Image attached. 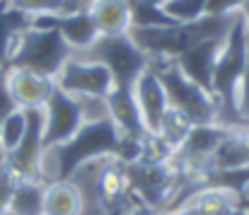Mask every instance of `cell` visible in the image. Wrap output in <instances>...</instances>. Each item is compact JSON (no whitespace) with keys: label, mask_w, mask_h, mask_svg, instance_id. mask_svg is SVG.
<instances>
[{"label":"cell","mask_w":249,"mask_h":215,"mask_svg":"<svg viewBox=\"0 0 249 215\" xmlns=\"http://www.w3.org/2000/svg\"><path fill=\"white\" fill-rule=\"evenodd\" d=\"M247 24H245L242 12H237L213 68V97L218 102V124L228 128L245 126V119L237 107V92H240V82L247 68Z\"/></svg>","instance_id":"obj_1"},{"label":"cell","mask_w":249,"mask_h":215,"mask_svg":"<svg viewBox=\"0 0 249 215\" xmlns=\"http://www.w3.org/2000/svg\"><path fill=\"white\" fill-rule=\"evenodd\" d=\"M237 15V12H235ZM235 15H206L196 22H177L172 27H150V29H138L131 27L128 36L150 56V58H177L181 54H186L189 49L208 41V39H218V36H228Z\"/></svg>","instance_id":"obj_2"},{"label":"cell","mask_w":249,"mask_h":215,"mask_svg":"<svg viewBox=\"0 0 249 215\" xmlns=\"http://www.w3.org/2000/svg\"><path fill=\"white\" fill-rule=\"evenodd\" d=\"M121 143L124 136L114 124V119L107 114L94 121H85L71 141L56 145L46 152H53L56 157V179L68 181L80 167L89 162H97L102 157H119Z\"/></svg>","instance_id":"obj_3"},{"label":"cell","mask_w":249,"mask_h":215,"mask_svg":"<svg viewBox=\"0 0 249 215\" xmlns=\"http://www.w3.org/2000/svg\"><path fill=\"white\" fill-rule=\"evenodd\" d=\"M73 49L56 29H24L12 49L7 68L32 71L36 75L56 80L61 68L71 61Z\"/></svg>","instance_id":"obj_4"},{"label":"cell","mask_w":249,"mask_h":215,"mask_svg":"<svg viewBox=\"0 0 249 215\" xmlns=\"http://www.w3.org/2000/svg\"><path fill=\"white\" fill-rule=\"evenodd\" d=\"M150 68L158 72L162 87H165L169 107L184 111L194 126H208L218 124V102L211 92L191 82L184 72L177 68L172 58H150Z\"/></svg>","instance_id":"obj_5"},{"label":"cell","mask_w":249,"mask_h":215,"mask_svg":"<svg viewBox=\"0 0 249 215\" xmlns=\"http://www.w3.org/2000/svg\"><path fill=\"white\" fill-rule=\"evenodd\" d=\"M87 51L92 61L107 66V71L111 72L114 87L119 90H133L138 77L150 66V56L128 34L99 36Z\"/></svg>","instance_id":"obj_6"},{"label":"cell","mask_w":249,"mask_h":215,"mask_svg":"<svg viewBox=\"0 0 249 215\" xmlns=\"http://www.w3.org/2000/svg\"><path fill=\"white\" fill-rule=\"evenodd\" d=\"M126 177L136 201H141L143 206L158 213L167 211V206L172 203L181 184V174L169 160L160 164L126 162Z\"/></svg>","instance_id":"obj_7"},{"label":"cell","mask_w":249,"mask_h":215,"mask_svg":"<svg viewBox=\"0 0 249 215\" xmlns=\"http://www.w3.org/2000/svg\"><path fill=\"white\" fill-rule=\"evenodd\" d=\"M92 169V198L102 215H128L136 196L126 177V162L119 157H102Z\"/></svg>","instance_id":"obj_8"},{"label":"cell","mask_w":249,"mask_h":215,"mask_svg":"<svg viewBox=\"0 0 249 215\" xmlns=\"http://www.w3.org/2000/svg\"><path fill=\"white\" fill-rule=\"evenodd\" d=\"M27 128L19 145L5 155V162L22 177V179H36L44 181V126L46 116L44 109H24Z\"/></svg>","instance_id":"obj_9"},{"label":"cell","mask_w":249,"mask_h":215,"mask_svg":"<svg viewBox=\"0 0 249 215\" xmlns=\"http://www.w3.org/2000/svg\"><path fill=\"white\" fill-rule=\"evenodd\" d=\"M44 116H46V126H44V150H51L56 145L71 141L78 128L85 124V109L83 104L63 92L58 85L51 92L46 107H44Z\"/></svg>","instance_id":"obj_10"},{"label":"cell","mask_w":249,"mask_h":215,"mask_svg":"<svg viewBox=\"0 0 249 215\" xmlns=\"http://www.w3.org/2000/svg\"><path fill=\"white\" fill-rule=\"evenodd\" d=\"M56 85L68 92V94H85V97H94V99H107V94L111 92L114 82H111V72L107 71V66L97 63V61H78L71 58L56 77Z\"/></svg>","instance_id":"obj_11"},{"label":"cell","mask_w":249,"mask_h":215,"mask_svg":"<svg viewBox=\"0 0 249 215\" xmlns=\"http://www.w3.org/2000/svg\"><path fill=\"white\" fill-rule=\"evenodd\" d=\"M32 27L34 29H56L68 41V46L73 51L75 49L87 51L99 39L97 24L87 7H78L73 12H61V15H36V17H32Z\"/></svg>","instance_id":"obj_12"},{"label":"cell","mask_w":249,"mask_h":215,"mask_svg":"<svg viewBox=\"0 0 249 215\" xmlns=\"http://www.w3.org/2000/svg\"><path fill=\"white\" fill-rule=\"evenodd\" d=\"M5 85L19 109H44L51 92L56 90V80L19 68L5 71Z\"/></svg>","instance_id":"obj_13"},{"label":"cell","mask_w":249,"mask_h":215,"mask_svg":"<svg viewBox=\"0 0 249 215\" xmlns=\"http://www.w3.org/2000/svg\"><path fill=\"white\" fill-rule=\"evenodd\" d=\"M223 44H225V36L208 39V41L189 49L186 54L177 56L174 63L191 82H196L198 87H203L206 92L213 94V68H215V61H218V54H220Z\"/></svg>","instance_id":"obj_14"},{"label":"cell","mask_w":249,"mask_h":215,"mask_svg":"<svg viewBox=\"0 0 249 215\" xmlns=\"http://www.w3.org/2000/svg\"><path fill=\"white\" fill-rule=\"evenodd\" d=\"M133 92H136V102H138V109H141V116H143V124H145L148 133H155L162 116H165L167 107H169V102H167L165 87H162L158 72L150 66L138 77Z\"/></svg>","instance_id":"obj_15"},{"label":"cell","mask_w":249,"mask_h":215,"mask_svg":"<svg viewBox=\"0 0 249 215\" xmlns=\"http://www.w3.org/2000/svg\"><path fill=\"white\" fill-rule=\"evenodd\" d=\"M104 104H107V111H109V116L114 119V124L119 126L121 136L133 138V141H141V138L148 133L133 90H119V87H111V92L107 94Z\"/></svg>","instance_id":"obj_16"},{"label":"cell","mask_w":249,"mask_h":215,"mask_svg":"<svg viewBox=\"0 0 249 215\" xmlns=\"http://www.w3.org/2000/svg\"><path fill=\"white\" fill-rule=\"evenodd\" d=\"M208 169H242L249 167V126H232L223 143L211 155ZM203 167V169H206Z\"/></svg>","instance_id":"obj_17"},{"label":"cell","mask_w":249,"mask_h":215,"mask_svg":"<svg viewBox=\"0 0 249 215\" xmlns=\"http://www.w3.org/2000/svg\"><path fill=\"white\" fill-rule=\"evenodd\" d=\"M44 215H85V196L83 189L68 181H51L44 191Z\"/></svg>","instance_id":"obj_18"},{"label":"cell","mask_w":249,"mask_h":215,"mask_svg":"<svg viewBox=\"0 0 249 215\" xmlns=\"http://www.w3.org/2000/svg\"><path fill=\"white\" fill-rule=\"evenodd\" d=\"M87 10L97 24L99 36L128 34V29H131L128 0H94Z\"/></svg>","instance_id":"obj_19"},{"label":"cell","mask_w":249,"mask_h":215,"mask_svg":"<svg viewBox=\"0 0 249 215\" xmlns=\"http://www.w3.org/2000/svg\"><path fill=\"white\" fill-rule=\"evenodd\" d=\"M32 27V17L7 7L5 2H0V68L7 71V61L12 56V49L19 39V34L24 29Z\"/></svg>","instance_id":"obj_20"},{"label":"cell","mask_w":249,"mask_h":215,"mask_svg":"<svg viewBox=\"0 0 249 215\" xmlns=\"http://www.w3.org/2000/svg\"><path fill=\"white\" fill-rule=\"evenodd\" d=\"M44 191L46 184L36 181V179H22L12 196H10V206L7 213L12 215H44Z\"/></svg>","instance_id":"obj_21"},{"label":"cell","mask_w":249,"mask_h":215,"mask_svg":"<svg viewBox=\"0 0 249 215\" xmlns=\"http://www.w3.org/2000/svg\"><path fill=\"white\" fill-rule=\"evenodd\" d=\"M191 128H194V121H191L184 111H179V109H174V107H167L165 116H162V121H160V126H158L155 133H158L172 150H179L181 143L189 138Z\"/></svg>","instance_id":"obj_22"},{"label":"cell","mask_w":249,"mask_h":215,"mask_svg":"<svg viewBox=\"0 0 249 215\" xmlns=\"http://www.w3.org/2000/svg\"><path fill=\"white\" fill-rule=\"evenodd\" d=\"M12 10H19L29 17L36 15H61V12H73L80 7V0H0Z\"/></svg>","instance_id":"obj_23"},{"label":"cell","mask_w":249,"mask_h":215,"mask_svg":"<svg viewBox=\"0 0 249 215\" xmlns=\"http://www.w3.org/2000/svg\"><path fill=\"white\" fill-rule=\"evenodd\" d=\"M128 10H131V27H138V29L177 24L165 10L158 7V5H148V2H141V0H128Z\"/></svg>","instance_id":"obj_24"},{"label":"cell","mask_w":249,"mask_h":215,"mask_svg":"<svg viewBox=\"0 0 249 215\" xmlns=\"http://www.w3.org/2000/svg\"><path fill=\"white\" fill-rule=\"evenodd\" d=\"M24 128H27V116H24V109H17V111H12L10 116H5L2 121H0V150L7 155V152H12L19 141H22V136H24Z\"/></svg>","instance_id":"obj_25"},{"label":"cell","mask_w":249,"mask_h":215,"mask_svg":"<svg viewBox=\"0 0 249 215\" xmlns=\"http://www.w3.org/2000/svg\"><path fill=\"white\" fill-rule=\"evenodd\" d=\"M206 5L208 0H167L162 10L174 22H196L206 17Z\"/></svg>","instance_id":"obj_26"},{"label":"cell","mask_w":249,"mask_h":215,"mask_svg":"<svg viewBox=\"0 0 249 215\" xmlns=\"http://www.w3.org/2000/svg\"><path fill=\"white\" fill-rule=\"evenodd\" d=\"M19 181H22V177L5 162V155H2V160H0V215L7 213L10 196H12V191Z\"/></svg>","instance_id":"obj_27"},{"label":"cell","mask_w":249,"mask_h":215,"mask_svg":"<svg viewBox=\"0 0 249 215\" xmlns=\"http://www.w3.org/2000/svg\"><path fill=\"white\" fill-rule=\"evenodd\" d=\"M247 0H208L206 5V15L220 17V15H235L245 7Z\"/></svg>","instance_id":"obj_28"},{"label":"cell","mask_w":249,"mask_h":215,"mask_svg":"<svg viewBox=\"0 0 249 215\" xmlns=\"http://www.w3.org/2000/svg\"><path fill=\"white\" fill-rule=\"evenodd\" d=\"M128 215H203L196 206H184V208H179V211H169V213H158V211H150L148 206H143L141 201H136L133 206H131V211Z\"/></svg>","instance_id":"obj_29"},{"label":"cell","mask_w":249,"mask_h":215,"mask_svg":"<svg viewBox=\"0 0 249 215\" xmlns=\"http://www.w3.org/2000/svg\"><path fill=\"white\" fill-rule=\"evenodd\" d=\"M237 107H240L242 119H247L249 116V51H247V68H245L242 82H240V92H237Z\"/></svg>","instance_id":"obj_30"},{"label":"cell","mask_w":249,"mask_h":215,"mask_svg":"<svg viewBox=\"0 0 249 215\" xmlns=\"http://www.w3.org/2000/svg\"><path fill=\"white\" fill-rule=\"evenodd\" d=\"M17 109H19V107L15 104L10 90H7V85H5V80H2V82H0V121H2L5 116H10L12 111H17Z\"/></svg>","instance_id":"obj_31"},{"label":"cell","mask_w":249,"mask_h":215,"mask_svg":"<svg viewBox=\"0 0 249 215\" xmlns=\"http://www.w3.org/2000/svg\"><path fill=\"white\" fill-rule=\"evenodd\" d=\"M218 215H249L247 211H242V208H240V206H237V203H235V206H230V208H225V211H220V213Z\"/></svg>","instance_id":"obj_32"},{"label":"cell","mask_w":249,"mask_h":215,"mask_svg":"<svg viewBox=\"0 0 249 215\" xmlns=\"http://www.w3.org/2000/svg\"><path fill=\"white\" fill-rule=\"evenodd\" d=\"M240 12H242V17H245V24H247V39H249V0L245 2V7H242Z\"/></svg>","instance_id":"obj_33"},{"label":"cell","mask_w":249,"mask_h":215,"mask_svg":"<svg viewBox=\"0 0 249 215\" xmlns=\"http://www.w3.org/2000/svg\"><path fill=\"white\" fill-rule=\"evenodd\" d=\"M237 206H240L242 211H247L249 213V196H240V198H237Z\"/></svg>","instance_id":"obj_34"},{"label":"cell","mask_w":249,"mask_h":215,"mask_svg":"<svg viewBox=\"0 0 249 215\" xmlns=\"http://www.w3.org/2000/svg\"><path fill=\"white\" fill-rule=\"evenodd\" d=\"M141 2H148V5H158V7H162L167 0H141Z\"/></svg>","instance_id":"obj_35"},{"label":"cell","mask_w":249,"mask_h":215,"mask_svg":"<svg viewBox=\"0 0 249 215\" xmlns=\"http://www.w3.org/2000/svg\"><path fill=\"white\" fill-rule=\"evenodd\" d=\"M92 2H94V0H80V7H89Z\"/></svg>","instance_id":"obj_36"},{"label":"cell","mask_w":249,"mask_h":215,"mask_svg":"<svg viewBox=\"0 0 249 215\" xmlns=\"http://www.w3.org/2000/svg\"><path fill=\"white\" fill-rule=\"evenodd\" d=\"M5 80V68H0V82Z\"/></svg>","instance_id":"obj_37"},{"label":"cell","mask_w":249,"mask_h":215,"mask_svg":"<svg viewBox=\"0 0 249 215\" xmlns=\"http://www.w3.org/2000/svg\"><path fill=\"white\" fill-rule=\"evenodd\" d=\"M245 126H249V116H247V119H245Z\"/></svg>","instance_id":"obj_38"},{"label":"cell","mask_w":249,"mask_h":215,"mask_svg":"<svg viewBox=\"0 0 249 215\" xmlns=\"http://www.w3.org/2000/svg\"><path fill=\"white\" fill-rule=\"evenodd\" d=\"M2 155H5V152H2V150H0V160H2Z\"/></svg>","instance_id":"obj_39"},{"label":"cell","mask_w":249,"mask_h":215,"mask_svg":"<svg viewBox=\"0 0 249 215\" xmlns=\"http://www.w3.org/2000/svg\"><path fill=\"white\" fill-rule=\"evenodd\" d=\"M5 215H12V213H5Z\"/></svg>","instance_id":"obj_40"}]
</instances>
